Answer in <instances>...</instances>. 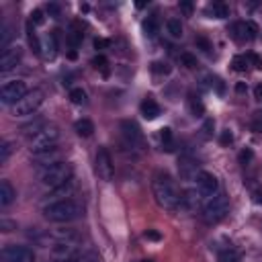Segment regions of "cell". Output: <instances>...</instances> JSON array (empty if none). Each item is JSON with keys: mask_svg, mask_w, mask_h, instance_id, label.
Segmentation results:
<instances>
[{"mask_svg": "<svg viewBox=\"0 0 262 262\" xmlns=\"http://www.w3.org/2000/svg\"><path fill=\"white\" fill-rule=\"evenodd\" d=\"M151 192H154V199L156 203L166 209V211H174L178 209V203H180V194L176 190V184L174 180L166 174V172H158L151 180Z\"/></svg>", "mask_w": 262, "mask_h": 262, "instance_id": "6da1fadb", "label": "cell"}, {"mask_svg": "<svg viewBox=\"0 0 262 262\" xmlns=\"http://www.w3.org/2000/svg\"><path fill=\"white\" fill-rule=\"evenodd\" d=\"M84 213V207L74 201V199H66V201H57V203H49L43 207V215L45 219L53 221V223H68L78 219Z\"/></svg>", "mask_w": 262, "mask_h": 262, "instance_id": "7a4b0ae2", "label": "cell"}, {"mask_svg": "<svg viewBox=\"0 0 262 262\" xmlns=\"http://www.w3.org/2000/svg\"><path fill=\"white\" fill-rule=\"evenodd\" d=\"M68 180H72V166L68 162H57L49 168L39 170V182L49 190L66 184Z\"/></svg>", "mask_w": 262, "mask_h": 262, "instance_id": "3957f363", "label": "cell"}, {"mask_svg": "<svg viewBox=\"0 0 262 262\" xmlns=\"http://www.w3.org/2000/svg\"><path fill=\"white\" fill-rule=\"evenodd\" d=\"M57 141H59V127L53 125V123H45L35 135L29 137V145H31L33 154L51 149V147H55Z\"/></svg>", "mask_w": 262, "mask_h": 262, "instance_id": "277c9868", "label": "cell"}, {"mask_svg": "<svg viewBox=\"0 0 262 262\" xmlns=\"http://www.w3.org/2000/svg\"><path fill=\"white\" fill-rule=\"evenodd\" d=\"M43 98H45V92H43L41 88L29 90V92L12 106V117H31V115L41 106Z\"/></svg>", "mask_w": 262, "mask_h": 262, "instance_id": "5b68a950", "label": "cell"}, {"mask_svg": "<svg viewBox=\"0 0 262 262\" xmlns=\"http://www.w3.org/2000/svg\"><path fill=\"white\" fill-rule=\"evenodd\" d=\"M227 209H229L227 196L223 192H217L203 207V219H205V223H217V221H221L227 215Z\"/></svg>", "mask_w": 262, "mask_h": 262, "instance_id": "8992f818", "label": "cell"}, {"mask_svg": "<svg viewBox=\"0 0 262 262\" xmlns=\"http://www.w3.org/2000/svg\"><path fill=\"white\" fill-rule=\"evenodd\" d=\"M76 256H80V239L57 242V244H51V248H49V258L53 262H68Z\"/></svg>", "mask_w": 262, "mask_h": 262, "instance_id": "52a82bcc", "label": "cell"}, {"mask_svg": "<svg viewBox=\"0 0 262 262\" xmlns=\"http://www.w3.org/2000/svg\"><path fill=\"white\" fill-rule=\"evenodd\" d=\"M29 92L25 80H10V82H4L2 88H0V100L4 104H16L25 94Z\"/></svg>", "mask_w": 262, "mask_h": 262, "instance_id": "ba28073f", "label": "cell"}, {"mask_svg": "<svg viewBox=\"0 0 262 262\" xmlns=\"http://www.w3.org/2000/svg\"><path fill=\"white\" fill-rule=\"evenodd\" d=\"M94 170H96V174H98L100 180H104V182H111L113 180V176H115V164H113L111 151L106 147H98L96 160H94Z\"/></svg>", "mask_w": 262, "mask_h": 262, "instance_id": "9c48e42d", "label": "cell"}, {"mask_svg": "<svg viewBox=\"0 0 262 262\" xmlns=\"http://www.w3.org/2000/svg\"><path fill=\"white\" fill-rule=\"evenodd\" d=\"M194 188L199 190L201 196L211 199V196H215V194L219 192V182H217V178H215L211 172L201 170V172L194 176Z\"/></svg>", "mask_w": 262, "mask_h": 262, "instance_id": "30bf717a", "label": "cell"}, {"mask_svg": "<svg viewBox=\"0 0 262 262\" xmlns=\"http://www.w3.org/2000/svg\"><path fill=\"white\" fill-rule=\"evenodd\" d=\"M2 262H35V254L27 246H4L2 250Z\"/></svg>", "mask_w": 262, "mask_h": 262, "instance_id": "8fae6325", "label": "cell"}, {"mask_svg": "<svg viewBox=\"0 0 262 262\" xmlns=\"http://www.w3.org/2000/svg\"><path fill=\"white\" fill-rule=\"evenodd\" d=\"M229 33L231 37L237 41V43H246V41H252L256 39L258 35V27L252 23V20H237L229 27Z\"/></svg>", "mask_w": 262, "mask_h": 262, "instance_id": "7c38bea8", "label": "cell"}, {"mask_svg": "<svg viewBox=\"0 0 262 262\" xmlns=\"http://www.w3.org/2000/svg\"><path fill=\"white\" fill-rule=\"evenodd\" d=\"M23 57V49L18 45H8L0 53V72H10L16 68V63Z\"/></svg>", "mask_w": 262, "mask_h": 262, "instance_id": "4fadbf2b", "label": "cell"}, {"mask_svg": "<svg viewBox=\"0 0 262 262\" xmlns=\"http://www.w3.org/2000/svg\"><path fill=\"white\" fill-rule=\"evenodd\" d=\"M121 133L129 147H143V133L133 121H121Z\"/></svg>", "mask_w": 262, "mask_h": 262, "instance_id": "5bb4252c", "label": "cell"}, {"mask_svg": "<svg viewBox=\"0 0 262 262\" xmlns=\"http://www.w3.org/2000/svg\"><path fill=\"white\" fill-rule=\"evenodd\" d=\"M201 194H199V190L196 188H192V190H184L182 194H180V203H178V209L180 211H186V213H194L199 207H201Z\"/></svg>", "mask_w": 262, "mask_h": 262, "instance_id": "9a60e30c", "label": "cell"}, {"mask_svg": "<svg viewBox=\"0 0 262 262\" xmlns=\"http://www.w3.org/2000/svg\"><path fill=\"white\" fill-rule=\"evenodd\" d=\"M33 162H35L37 168L43 170V168H49V166H53V164H57V162H61V160H59V151H57L55 147H51V149L33 154Z\"/></svg>", "mask_w": 262, "mask_h": 262, "instance_id": "2e32d148", "label": "cell"}, {"mask_svg": "<svg viewBox=\"0 0 262 262\" xmlns=\"http://www.w3.org/2000/svg\"><path fill=\"white\" fill-rule=\"evenodd\" d=\"M39 55H41L45 61H49V59H53V57L57 55V37H55L53 33H47V35H43V39H41V49H39Z\"/></svg>", "mask_w": 262, "mask_h": 262, "instance_id": "e0dca14e", "label": "cell"}, {"mask_svg": "<svg viewBox=\"0 0 262 262\" xmlns=\"http://www.w3.org/2000/svg\"><path fill=\"white\" fill-rule=\"evenodd\" d=\"M139 111H141V115H143L147 121H154V119H158V117L162 115V108H160V104H158L154 98H149V96H147V98L141 102Z\"/></svg>", "mask_w": 262, "mask_h": 262, "instance_id": "ac0fdd59", "label": "cell"}, {"mask_svg": "<svg viewBox=\"0 0 262 262\" xmlns=\"http://www.w3.org/2000/svg\"><path fill=\"white\" fill-rule=\"evenodd\" d=\"M72 194H74V182H72V180H68L66 184H61V186L53 188L47 196H49V201H51V203H57V201H66V199H70Z\"/></svg>", "mask_w": 262, "mask_h": 262, "instance_id": "d6986e66", "label": "cell"}, {"mask_svg": "<svg viewBox=\"0 0 262 262\" xmlns=\"http://www.w3.org/2000/svg\"><path fill=\"white\" fill-rule=\"evenodd\" d=\"M14 199H16V190L12 188V184L8 180H0V205L8 207Z\"/></svg>", "mask_w": 262, "mask_h": 262, "instance_id": "ffe728a7", "label": "cell"}, {"mask_svg": "<svg viewBox=\"0 0 262 262\" xmlns=\"http://www.w3.org/2000/svg\"><path fill=\"white\" fill-rule=\"evenodd\" d=\"M143 35L147 37V39H154L156 35H158V31H160V20H158V14H151V16H147L145 20H143Z\"/></svg>", "mask_w": 262, "mask_h": 262, "instance_id": "44dd1931", "label": "cell"}, {"mask_svg": "<svg viewBox=\"0 0 262 262\" xmlns=\"http://www.w3.org/2000/svg\"><path fill=\"white\" fill-rule=\"evenodd\" d=\"M166 33L170 39H180L182 37V23L180 18H168L166 20Z\"/></svg>", "mask_w": 262, "mask_h": 262, "instance_id": "7402d4cb", "label": "cell"}, {"mask_svg": "<svg viewBox=\"0 0 262 262\" xmlns=\"http://www.w3.org/2000/svg\"><path fill=\"white\" fill-rule=\"evenodd\" d=\"M74 129H76V133L80 137H90L94 133V123L90 119H80V121H76Z\"/></svg>", "mask_w": 262, "mask_h": 262, "instance_id": "603a6c76", "label": "cell"}, {"mask_svg": "<svg viewBox=\"0 0 262 262\" xmlns=\"http://www.w3.org/2000/svg\"><path fill=\"white\" fill-rule=\"evenodd\" d=\"M209 14H213L215 18H227L229 16V6L223 2H213L209 4Z\"/></svg>", "mask_w": 262, "mask_h": 262, "instance_id": "cb8c5ba5", "label": "cell"}, {"mask_svg": "<svg viewBox=\"0 0 262 262\" xmlns=\"http://www.w3.org/2000/svg\"><path fill=\"white\" fill-rule=\"evenodd\" d=\"M70 100L74 104H86V92L82 88H72L70 90Z\"/></svg>", "mask_w": 262, "mask_h": 262, "instance_id": "d4e9b609", "label": "cell"}, {"mask_svg": "<svg viewBox=\"0 0 262 262\" xmlns=\"http://www.w3.org/2000/svg\"><path fill=\"white\" fill-rule=\"evenodd\" d=\"M92 66H94L96 70H100L104 76H108V61H106L104 55H96V57L92 59Z\"/></svg>", "mask_w": 262, "mask_h": 262, "instance_id": "484cf974", "label": "cell"}, {"mask_svg": "<svg viewBox=\"0 0 262 262\" xmlns=\"http://www.w3.org/2000/svg\"><path fill=\"white\" fill-rule=\"evenodd\" d=\"M82 37H84V33H82V31H76V29L68 33V43L72 45V49H76V47L82 43Z\"/></svg>", "mask_w": 262, "mask_h": 262, "instance_id": "4316f807", "label": "cell"}, {"mask_svg": "<svg viewBox=\"0 0 262 262\" xmlns=\"http://www.w3.org/2000/svg\"><path fill=\"white\" fill-rule=\"evenodd\" d=\"M160 137H162V145H164V149H172V145H174V141H172V131L168 129V127H164L162 129V133H160Z\"/></svg>", "mask_w": 262, "mask_h": 262, "instance_id": "83f0119b", "label": "cell"}, {"mask_svg": "<svg viewBox=\"0 0 262 262\" xmlns=\"http://www.w3.org/2000/svg\"><path fill=\"white\" fill-rule=\"evenodd\" d=\"M180 63L184 66V68H196L199 63H196V57L192 55V53H180Z\"/></svg>", "mask_w": 262, "mask_h": 262, "instance_id": "f1b7e54d", "label": "cell"}, {"mask_svg": "<svg viewBox=\"0 0 262 262\" xmlns=\"http://www.w3.org/2000/svg\"><path fill=\"white\" fill-rule=\"evenodd\" d=\"M250 127H252V131H256V133H262V111H258V113H254V115H252Z\"/></svg>", "mask_w": 262, "mask_h": 262, "instance_id": "f546056e", "label": "cell"}, {"mask_svg": "<svg viewBox=\"0 0 262 262\" xmlns=\"http://www.w3.org/2000/svg\"><path fill=\"white\" fill-rule=\"evenodd\" d=\"M10 154H12V143L10 141H4L0 145V164H6V160H8Z\"/></svg>", "mask_w": 262, "mask_h": 262, "instance_id": "4dcf8cb0", "label": "cell"}, {"mask_svg": "<svg viewBox=\"0 0 262 262\" xmlns=\"http://www.w3.org/2000/svg\"><path fill=\"white\" fill-rule=\"evenodd\" d=\"M219 262H239V258H237V254L229 248V250H223V252L219 254Z\"/></svg>", "mask_w": 262, "mask_h": 262, "instance_id": "1f68e13d", "label": "cell"}, {"mask_svg": "<svg viewBox=\"0 0 262 262\" xmlns=\"http://www.w3.org/2000/svg\"><path fill=\"white\" fill-rule=\"evenodd\" d=\"M246 68H248V57H246V55H237V57H233V70H237V72H246Z\"/></svg>", "mask_w": 262, "mask_h": 262, "instance_id": "d6a6232c", "label": "cell"}, {"mask_svg": "<svg viewBox=\"0 0 262 262\" xmlns=\"http://www.w3.org/2000/svg\"><path fill=\"white\" fill-rule=\"evenodd\" d=\"M190 111L194 113V117H201V115H203V111H205V106H203V102H201L199 98L190 96Z\"/></svg>", "mask_w": 262, "mask_h": 262, "instance_id": "836d02e7", "label": "cell"}, {"mask_svg": "<svg viewBox=\"0 0 262 262\" xmlns=\"http://www.w3.org/2000/svg\"><path fill=\"white\" fill-rule=\"evenodd\" d=\"M68 262H96V256L94 254H80V256H76Z\"/></svg>", "mask_w": 262, "mask_h": 262, "instance_id": "e575fe53", "label": "cell"}, {"mask_svg": "<svg viewBox=\"0 0 262 262\" xmlns=\"http://www.w3.org/2000/svg\"><path fill=\"white\" fill-rule=\"evenodd\" d=\"M246 57H248V63H254V68L262 70V59H260V57H258L256 53H248Z\"/></svg>", "mask_w": 262, "mask_h": 262, "instance_id": "d590c367", "label": "cell"}, {"mask_svg": "<svg viewBox=\"0 0 262 262\" xmlns=\"http://www.w3.org/2000/svg\"><path fill=\"white\" fill-rule=\"evenodd\" d=\"M151 70H154L156 74H168V72H170V68H168L166 63H160V61H156V63L151 66Z\"/></svg>", "mask_w": 262, "mask_h": 262, "instance_id": "8d00e7d4", "label": "cell"}, {"mask_svg": "<svg viewBox=\"0 0 262 262\" xmlns=\"http://www.w3.org/2000/svg\"><path fill=\"white\" fill-rule=\"evenodd\" d=\"M31 23L41 25V23H43V12H41V10H33V12H31Z\"/></svg>", "mask_w": 262, "mask_h": 262, "instance_id": "74e56055", "label": "cell"}, {"mask_svg": "<svg viewBox=\"0 0 262 262\" xmlns=\"http://www.w3.org/2000/svg\"><path fill=\"white\" fill-rule=\"evenodd\" d=\"M231 141H233L231 133H229V131H223V135H221V143H223V145H229Z\"/></svg>", "mask_w": 262, "mask_h": 262, "instance_id": "f35d334b", "label": "cell"}, {"mask_svg": "<svg viewBox=\"0 0 262 262\" xmlns=\"http://www.w3.org/2000/svg\"><path fill=\"white\" fill-rule=\"evenodd\" d=\"M254 98H256L258 102H262V84H258V86L254 88Z\"/></svg>", "mask_w": 262, "mask_h": 262, "instance_id": "ab89813d", "label": "cell"}, {"mask_svg": "<svg viewBox=\"0 0 262 262\" xmlns=\"http://www.w3.org/2000/svg\"><path fill=\"white\" fill-rule=\"evenodd\" d=\"M180 10H184L186 14H190L192 12V4L190 2H180Z\"/></svg>", "mask_w": 262, "mask_h": 262, "instance_id": "60d3db41", "label": "cell"}, {"mask_svg": "<svg viewBox=\"0 0 262 262\" xmlns=\"http://www.w3.org/2000/svg\"><path fill=\"white\" fill-rule=\"evenodd\" d=\"M94 47H96V49H104V47H108V41H104V39H96V41H94Z\"/></svg>", "mask_w": 262, "mask_h": 262, "instance_id": "b9f144b4", "label": "cell"}, {"mask_svg": "<svg viewBox=\"0 0 262 262\" xmlns=\"http://www.w3.org/2000/svg\"><path fill=\"white\" fill-rule=\"evenodd\" d=\"M145 237H147V239H156V242H158L162 235H160L158 231H145Z\"/></svg>", "mask_w": 262, "mask_h": 262, "instance_id": "7bdbcfd3", "label": "cell"}, {"mask_svg": "<svg viewBox=\"0 0 262 262\" xmlns=\"http://www.w3.org/2000/svg\"><path fill=\"white\" fill-rule=\"evenodd\" d=\"M47 12H51V14L57 18V14H59V8H57L55 4H49V6H47Z\"/></svg>", "mask_w": 262, "mask_h": 262, "instance_id": "ee69618b", "label": "cell"}, {"mask_svg": "<svg viewBox=\"0 0 262 262\" xmlns=\"http://www.w3.org/2000/svg\"><path fill=\"white\" fill-rule=\"evenodd\" d=\"M250 158H252V151H250V149H246V151L239 154V160H242V162H246V160H250Z\"/></svg>", "mask_w": 262, "mask_h": 262, "instance_id": "f6af8a7d", "label": "cell"}, {"mask_svg": "<svg viewBox=\"0 0 262 262\" xmlns=\"http://www.w3.org/2000/svg\"><path fill=\"white\" fill-rule=\"evenodd\" d=\"M141 262H154V260H141Z\"/></svg>", "mask_w": 262, "mask_h": 262, "instance_id": "bcb514c9", "label": "cell"}]
</instances>
